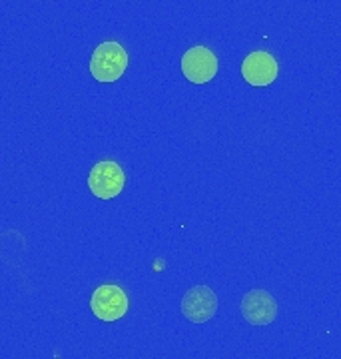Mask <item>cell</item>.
<instances>
[{
	"label": "cell",
	"instance_id": "3",
	"mask_svg": "<svg viewBox=\"0 0 341 359\" xmlns=\"http://www.w3.org/2000/svg\"><path fill=\"white\" fill-rule=\"evenodd\" d=\"M124 172L112 160L98 162L96 166L90 170L88 174V188L100 200H112L124 188Z\"/></svg>",
	"mask_w": 341,
	"mask_h": 359
},
{
	"label": "cell",
	"instance_id": "1",
	"mask_svg": "<svg viewBox=\"0 0 341 359\" xmlns=\"http://www.w3.org/2000/svg\"><path fill=\"white\" fill-rule=\"evenodd\" d=\"M128 52L118 42H102L90 58V74L98 82H116L126 72Z\"/></svg>",
	"mask_w": 341,
	"mask_h": 359
},
{
	"label": "cell",
	"instance_id": "5",
	"mask_svg": "<svg viewBox=\"0 0 341 359\" xmlns=\"http://www.w3.org/2000/svg\"><path fill=\"white\" fill-rule=\"evenodd\" d=\"M218 309V297L214 290L208 285H196L189 292H186L182 299V313L184 318L194 323H203L212 320Z\"/></svg>",
	"mask_w": 341,
	"mask_h": 359
},
{
	"label": "cell",
	"instance_id": "6",
	"mask_svg": "<svg viewBox=\"0 0 341 359\" xmlns=\"http://www.w3.org/2000/svg\"><path fill=\"white\" fill-rule=\"evenodd\" d=\"M241 313L252 325H267L278 316V304L265 290H252L241 299Z\"/></svg>",
	"mask_w": 341,
	"mask_h": 359
},
{
	"label": "cell",
	"instance_id": "4",
	"mask_svg": "<svg viewBox=\"0 0 341 359\" xmlns=\"http://www.w3.org/2000/svg\"><path fill=\"white\" fill-rule=\"evenodd\" d=\"M182 72L194 84H206L218 74V58L206 46H194L182 56Z\"/></svg>",
	"mask_w": 341,
	"mask_h": 359
},
{
	"label": "cell",
	"instance_id": "7",
	"mask_svg": "<svg viewBox=\"0 0 341 359\" xmlns=\"http://www.w3.org/2000/svg\"><path fill=\"white\" fill-rule=\"evenodd\" d=\"M278 60L264 50L248 54L241 62V74L252 86H269L278 78Z\"/></svg>",
	"mask_w": 341,
	"mask_h": 359
},
{
	"label": "cell",
	"instance_id": "2",
	"mask_svg": "<svg viewBox=\"0 0 341 359\" xmlns=\"http://www.w3.org/2000/svg\"><path fill=\"white\" fill-rule=\"evenodd\" d=\"M128 306L130 302L124 290L112 283H104L100 287H96V292L90 297L92 313L102 321L122 320L126 316Z\"/></svg>",
	"mask_w": 341,
	"mask_h": 359
}]
</instances>
